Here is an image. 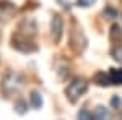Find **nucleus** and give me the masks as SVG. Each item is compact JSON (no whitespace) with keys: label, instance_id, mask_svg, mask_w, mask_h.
Wrapping results in <instances>:
<instances>
[{"label":"nucleus","instance_id":"f257e3e1","mask_svg":"<svg viewBox=\"0 0 122 120\" xmlns=\"http://www.w3.org/2000/svg\"><path fill=\"white\" fill-rule=\"evenodd\" d=\"M25 84V80L20 76L18 73H8L3 78V83H2V91L5 92L7 96H11L15 92H18Z\"/></svg>","mask_w":122,"mask_h":120},{"label":"nucleus","instance_id":"f03ea898","mask_svg":"<svg viewBox=\"0 0 122 120\" xmlns=\"http://www.w3.org/2000/svg\"><path fill=\"white\" fill-rule=\"evenodd\" d=\"M86 89H88L86 80L85 78H75L72 83L67 86L65 94H67V97L70 99V102H75L78 97H81L85 92H86Z\"/></svg>","mask_w":122,"mask_h":120},{"label":"nucleus","instance_id":"7ed1b4c3","mask_svg":"<svg viewBox=\"0 0 122 120\" xmlns=\"http://www.w3.org/2000/svg\"><path fill=\"white\" fill-rule=\"evenodd\" d=\"M70 47L75 50L76 54L83 52L85 47H86V37H85L83 31L73 23V28H72V33H70Z\"/></svg>","mask_w":122,"mask_h":120},{"label":"nucleus","instance_id":"20e7f679","mask_svg":"<svg viewBox=\"0 0 122 120\" xmlns=\"http://www.w3.org/2000/svg\"><path fill=\"white\" fill-rule=\"evenodd\" d=\"M13 47L15 49H18L21 52H34V50H38V47L34 46L31 41L28 39V36H25L23 33H16L15 36H13Z\"/></svg>","mask_w":122,"mask_h":120},{"label":"nucleus","instance_id":"39448f33","mask_svg":"<svg viewBox=\"0 0 122 120\" xmlns=\"http://www.w3.org/2000/svg\"><path fill=\"white\" fill-rule=\"evenodd\" d=\"M62 31H64V23H62V18L59 15H54L52 16V21H51V33H52V39L54 42H60V37H62Z\"/></svg>","mask_w":122,"mask_h":120},{"label":"nucleus","instance_id":"423d86ee","mask_svg":"<svg viewBox=\"0 0 122 120\" xmlns=\"http://www.w3.org/2000/svg\"><path fill=\"white\" fill-rule=\"evenodd\" d=\"M15 11H16V8L11 2L0 0V21H8L10 18H13Z\"/></svg>","mask_w":122,"mask_h":120},{"label":"nucleus","instance_id":"0eeeda50","mask_svg":"<svg viewBox=\"0 0 122 120\" xmlns=\"http://www.w3.org/2000/svg\"><path fill=\"white\" fill-rule=\"evenodd\" d=\"M114 114L111 109H106L104 106H98L93 112V120H112Z\"/></svg>","mask_w":122,"mask_h":120},{"label":"nucleus","instance_id":"6e6552de","mask_svg":"<svg viewBox=\"0 0 122 120\" xmlns=\"http://www.w3.org/2000/svg\"><path fill=\"white\" fill-rule=\"evenodd\" d=\"M94 83H98L99 86H109V84H112L111 83V76L109 75H106L104 72H98V73L94 75Z\"/></svg>","mask_w":122,"mask_h":120},{"label":"nucleus","instance_id":"1a4fd4ad","mask_svg":"<svg viewBox=\"0 0 122 120\" xmlns=\"http://www.w3.org/2000/svg\"><path fill=\"white\" fill-rule=\"evenodd\" d=\"M109 37H111V41H112V42H117V44L122 41V29H121L119 24H112V26H111Z\"/></svg>","mask_w":122,"mask_h":120},{"label":"nucleus","instance_id":"9d476101","mask_svg":"<svg viewBox=\"0 0 122 120\" xmlns=\"http://www.w3.org/2000/svg\"><path fill=\"white\" fill-rule=\"evenodd\" d=\"M109 76L112 84H122V68H111Z\"/></svg>","mask_w":122,"mask_h":120},{"label":"nucleus","instance_id":"9b49d317","mask_svg":"<svg viewBox=\"0 0 122 120\" xmlns=\"http://www.w3.org/2000/svg\"><path fill=\"white\" fill-rule=\"evenodd\" d=\"M29 101H31V106H33L34 109H41V107H42V97H41V94H39L38 91L31 92Z\"/></svg>","mask_w":122,"mask_h":120},{"label":"nucleus","instance_id":"f8f14e48","mask_svg":"<svg viewBox=\"0 0 122 120\" xmlns=\"http://www.w3.org/2000/svg\"><path fill=\"white\" fill-rule=\"evenodd\" d=\"M76 117H78V120H93V114L88 110V109H80Z\"/></svg>","mask_w":122,"mask_h":120},{"label":"nucleus","instance_id":"ddd939ff","mask_svg":"<svg viewBox=\"0 0 122 120\" xmlns=\"http://www.w3.org/2000/svg\"><path fill=\"white\" fill-rule=\"evenodd\" d=\"M112 57L116 58V60L122 62V46H121V44H117V46L112 49Z\"/></svg>","mask_w":122,"mask_h":120},{"label":"nucleus","instance_id":"4468645a","mask_svg":"<svg viewBox=\"0 0 122 120\" xmlns=\"http://www.w3.org/2000/svg\"><path fill=\"white\" fill-rule=\"evenodd\" d=\"M26 109H28V104H26L25 101H18L16 104H15V110L18 112V114H25Z\"/></svg>","mask_w":122,"mask_h":120},{"label":"nucleus","instance_id":"2eb2a0df","mask_svg":"<svg viewBox=\"0 0 122 120\" xmlns=\"http://www.w3.org/2000/svg\"><path fill=\"white\" fill-rule=\"evenodd\" d=\"M111 106H112V109H119V107L122 106L121 97H119V96H114L112 99H111Z\"/></svg>","mask_w":122,"mask_h":120},{"label":"nucleus","instance_id":"dca6fc26","mask_svg":"<svg viewBox=\"0 0 122 120\" xmlns=\"http://www.w3.org/2000/svg\"><path fill=\"white\" fill-rule=\"evenodd\" d=\"M104 16H107V18H117V11L114 8H106L104 10Z\"/></svg>","mask_w":122,"mask_h":120},{"label":"nucleus","instance_id":"f3484780","mask_svg":"<svg viewBox=\"0 0 122 120\" xmlns=\"http://www.w3.org/2000/svg\"><path fill=\"white\" fill-rule=\"evenodd\" d=\"M76 2H78L80 7H85V8H86V7H91L96 0H76Z\"/></svg>","mask_w":122,"mask_h":120},{"label":"nucleus","instance_id":"a211bd4d","mask_svg":"<svg viewBox=\"0 0 122 120\" xmlns=\"http://www.w3.org/2000/svg\"><path fill=\"white\" fill-rule=\"evenodd\" d=\"M121 120H122V115H121Z\"/></svg>","mask_w":122,"mask_h":120}]
</instances>
